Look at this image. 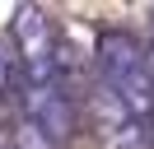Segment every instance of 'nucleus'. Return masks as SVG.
Masks as SVG:
<instances>
[{
    "label": "nucleus",
    "mask_w": 154,
    "mask_h": 149,
    "mask_svg": "<svg viewBox=\"0 0 154 149\" xmlns=\"http://www.w3.org/2000/svg\"><path fill=\"white\" fill-rule=\"evenodd\" d=\"M19 112L23 121L42 130L51 144H66L70 130H75V102H70L66 74L61 79H23L19 84Z\"/></svg>",
    "instance_id": "obj_3"
},
{
    "label": "nucleus",
    "mask_w": 154,
    "mask_h": 149,
    "mask_svg": "<svg viewBox=\"0 0 154 149\" xmlns=\"http://www.w3.org/2000/svg\"><path fill=\"white\" fill-rule=\"evenodd\" d=\"M10 89H14V61H10V51L0 47V98H10Z\"/></svg>",
    "instance_id": "obj_6"
},
{
    "label": "nucleus",
    "mask_w": 154,
    "mask_h": 149,
    "mask_svg": "<svg viewBox=\"0 0 154 149\" xmlns=\"http://www.w3.org/2000/svg\"><path fill=\"white\" fill-rule=\"evenodd\" d=\"M14 47L23 61V79H61V47H56L47 9L23 5L14 14Z\"/></svg>",
    "instance_id": "obj_4"
},
{
    "label": "nucleus",
    "mask_w": 154,
    "mask_h": 149,
    "mask_svg": "<svg viewBox=\"0 0 154 149\" xmlns=\"http://www.w3.org/2000/svg\"><path fill=\"white\" fill-rule=\"evenodd\" d=\"M98 79H103L154 135V56L145 51L131 33L112 28V33L98 37Z\"/></svg>",
    "instance_id": "obj_1"
},
{
    "label": "nucleus",
    "mask_w": 154,
    "mask_h": 149,
    "mask_svg": "<svg viewBox=\"0 0 154 149\" xmlns=\"http://www.w3.org/2000/svg\"><path fill=\"white\" fill-rule=\"evenodd\" d=\"M84 107H89V121H94V130H98V140H103V149H154L149 126H145V121L135 117V112L126 107V102L117 98L103 79L89 84Z\"/></svg>",
    "instance_id": "obj_2"
},
{
    "label": "nucleus",
    "mask_w": 154,
    "mask_h": 149,
    "mask_svg": "<svg viewBox=\"0 0 154 149\" xmlns=\"http://www.w3.org/2000/svg\"><path fill=\"white\" fill-rule=\"evenodd\" d=\"M149 37H154V14H149Z\"/></svg>",
    "instance_id": "obj_7"
},
{
    "label": "nucleus",
    "mask_w": 154,
    "mask_h": 149,
    "mask_svg": "<svg viewBox=\"0 0 154 149\" xmlns=\"http://www.w3.org/2000/svg\"><path fill=\"white\" fill-rule=\"evenodd\" d=\"M14 149H56V144H51V140L42 135L33 121H23V117H19V121H14Z\"/></svg>",
    "instance_id": "obj_5"
}]
</instances>
